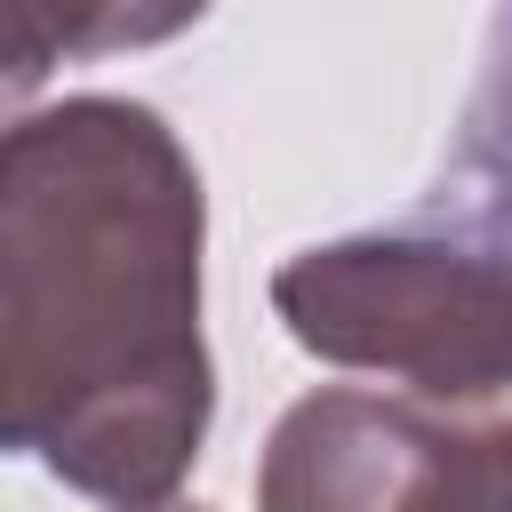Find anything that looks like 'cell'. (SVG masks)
Masks as SVG:
<instances>
[{"label": "cell", "mask_w": 512, "mask_h": 512, "mask_svg": "<svg viewBox=\"0 0 512 512\" xmlns=\"http://www.w3.org/2000/svg\"><path fill=\"white\" fill-rule=\"evenodd\" d=\"M152 512H184V504H152ZM192 512H200V504H192Z\"/></svg>", "instance_id": "obj_7"}, {"label": "cell", "mask_w": 512, "mask_h": 512, "mask_svg": "<svg viewBox=\"0 0 512 512\" xmlns=\"http://www.w3.org/2000/svg\"><path fill=\"white\" fill-rule=\"evenodd\" d=\"M408 512H512V416L504 424H448Z\"/></svg>", "instance_id": "obj_6"}, {"label": "cell", "mask_w": 512, "mask_h": 512, "mask_svg": "<svg viewBox=\"0 0 512 512\" xmlns=\"http://www.w3.org/2000/svg\"><path fill=\"white\" fill-rule=\"evenodd\" d=\"M0 400L24 456L120 512L200 456V176L160 112L72 96L8 128Z\"/></svg>", "instance_id": "obj_1"}, {"label": "cell", "mask_w": 512, "mask_h": 512, "mask_svg": "<svg viewBox=\"0 0 512 512\" xmlns=\"http://www.w3.org/2000/svg\"><path fill=\"white\" fill-rule=\"evenodd\" d=\"M200 16H208V0H8V80L32 88L56 56L152 48Z\"/></svg>", "instance_id": "obj_4"}, {"label": "cell", "mask_w": 512, "mask_h": 512, "mask_svg": "<svg viewBox=\"0 0 512 512\" xmlns=\"http://www.w3.org/2000/svg\"><path fill=\"white\" fill-rule=\"evenodd\" d=\"M456 200L464 216H480L496 240H512V0L496 8L488 56H480V88L464 104V136H456Z\"/></svg>", "instance_id": "obj_5"}, {"label": "cell", "mask_w": 512, "mask_h": 512, "mask_svg": "<svg viewBox=\"0 0 512 512\" xmlns=\"http://www.w3.org/2000/svg\"><path fill=\"white\" fill-rule=\"evenodd\" d=\"M288 336L336 368H368L456 424L512 416V240L368 232L280 264Z\"/></svg>", "instance_id": "obj_2"}, {"label": "cell", "mask_w": 512, "mask_h": 512, "mask_svg": "<svg viewBox=\"0 0 512 512\" xmlns=\"http://www.w3.org/2000/svg\"><path fill=\"white\" fill-rule=\"evenodd\" d=\"M456 416L424 400H384V392H312L304 408L280 416L256 504L264 512H408L440 432Z\"/></svg>", "instance_id": "obj_3"}]
</instances>
